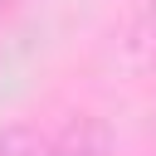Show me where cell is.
I'll use <instances>...</instances> for the list:
<instances>
[{
    "label": "cell",
    "instance_id": "obj_1",
    "mask_svg": "<svg viewBox=\"0 0 156 156\" xmlns=\"http://www.w3.org/2000/svg\"><path fill=\"white\" fill-rule=\"evenodd\" d=\"M0 156H83V146H73L68 136H49L29 122H15L0 132Z\"/></svg>",
    "mask_w": 156,
    "mask_h": 156
}]
</instances>
